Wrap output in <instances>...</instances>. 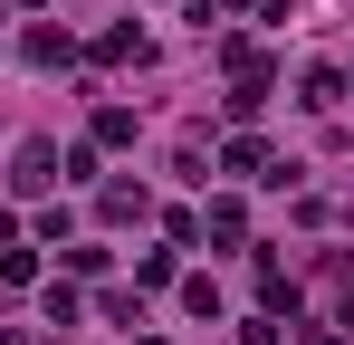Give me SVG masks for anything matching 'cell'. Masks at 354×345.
Masks as SVG:
<instances>
[{"label":"cell","mask_w":354,"mask_h":345,"mask_svg":"<svg viewBox=\"0 0 354 345\" xmlns=\"http://www.w3.org/2000/svg\"><path fill=\"white\" fill-rule=\"evenodd\" d=\"M67 57V29H29V67H58Z\"/></svg>","instance_id":"6da1fadb"},{"label":"cell","mask_w":354,"mask_h":345,"mask_svg":"<svg viewBox=\"0 0 354 345\" xmlns=\"http://www.w3.org/2000/svg\"><path fill=\"white\" fill-rule=\"evenodd\" d=\"M239 345H278V326H268V317H259V326H239Z\"/></svg>","instance_id":"7a4b0ae2"}]
</instances>
